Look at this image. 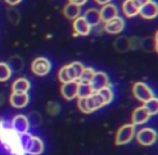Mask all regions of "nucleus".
Instances as JSON below:
<instances>
[{
    "label": "nucleus",
    "instance_id": "22",
    "mask_svg": "<svg viewBox=\"0 0 158 155\" xmlns=\"http://www.w3.org/2000/svg\"><path fill=\"white\" fill-rule=\"evenodd\" d=\"M97 93L101 96L104 105H109V103L113 100V97H114V93H113L112 88H111L110 86H106V87L98 90Z\"/></svg>",
    "mask_w": 158,
    "mask_h": 155
},
{
    "label": "nucleus",
    "instance_id": "21",
    "mask_svg": "<svg viewBox=\"0 0 158 155\" xmlns=\"http://www.w3.org/2000/svg\"><path fill=\"white\" fill-rule=\"evenodd\" d=\"M94 93L89 83H83L79 82V88H77V98H87Z\"/></svg>",
    "mask_w": 158,
    "mask_h": 155
},
{
    "label": "nucleus",
    "instance_id": "33",
    "mask_svg": "<svg viewBox=\"0 0 158 155\" xmlns=\"http://www.w3.org/2000/svg\"><path fill=\"white\" fill-rule=\"evenodd\" d=\"M155 41H158V30L156 31V34H155V37H154Z\"/></svg>",
    "mask_w": 158,
    "mask_h": 155
},
{
    "label": "nucleus",
    "instance_id": "25",
    "mask_svg": "<svg viewBox=\"0 0 158 155\" xmlns=\"http://www.w3.org/2000/svg\"><path fill=\"white\" fill-rule=\"evenodd\" d=\"M11 74H12V72H11V68L9 67L8 64L0 63V82L8 81Z\"/></svg>",
    "mask_w": 158,
    "mask_h": 155
},
{
    "label": "nucleus",
    "instance_id": "19",
    "mask_svg": "<svg viewBox=\"0 0 158 155\" xmlns=\"http://www.w3.org/2000/svg\"><path fill=\"white\" fill-rule=\"evenodd\" d=\"M44 151V143L38 137H33L31 145H30L29 149L27 151V154L29 155H40Z\"/></svg>",
    "mask_w": 158,
    "mask_h": 155
},
{
    "label": "nucleus",
    "instance_id": "13",
    "mask_svg": "<svg viewBox=\"0 0 158 155\" xmlns=\"http://www.w3.org/2000/svg\"><path fill=\"white\" fill-rule=\"evenodd\" d=\"M77 88H79V82L77 81L64 83L61 86V95L66 100H72L77 97Z\"/></svg>",
    "mask_w": 158,
    "mask_h": 155
},
{
    "label": "nucleus",
    "instance_id": "1",
    "mask_svg": "<svg viewBox=\"0 0 158 155\" xmlns=\"http://www.w3.org/2000/svg\"><path fill=\"white\" fill-rule=\"evenodd\" d=\"M0 142L11 155H26L19 143V135L12 127L0 125Z\"/></svg>",
    "mask_w": 158,
    "mask_h": 155
},
{
    "label": "nucleus",
    "instance_id": "3",
    "mask_svg": "<svg viewBox=\"0 0 158 155\" xmlns=\"http://www.w3.org/2000/svg\"><path fill=\"white\" fill-rule=\"evenodd\" d=\"M135 136V126L133 124H126L123 125L117 130L115 143L117 145H124L129 143Z\"/></svg>",
    "mask_w": 158,
    "mask_h": 155
},
{
    "label": "nucleus",
    "instance_id": "23",
    "mask_svg": "<svg viewBox=\"0 0 158 155\" xmlns=\"http://www.w3.org/2000/svg\"><path fill=\"white\" fill-rule=\"evenodd\" d=\"M143 106L148 111V113L151 114V116L158 114V98L157 97H153V98H151L150 100L146 101Z\"/></svg>",
    "mask_w": 158,
    "mask_h": 155
},
{
    "label": "nucleus",
    "instance_id": "10",
    "mask_svg": "<svg viewBox=\"0 0 158 155\" xmlns=\"http://www.w3.org/2000/svg\"><path fill=\"white\" fill-rule=\"evenodd\" d=\"M89 84L94 92H98V90L106 87V86H109L108 74L103 71H96Z\"/></svg>",
    "mask_w": 158,
    "mask_h": 155
},
{
    "label": "nucleus",
    "instance_id": "30",
    "mask_svg": "<svg viewBox=\"0 0 158 155\" xmlns=\"http://www.w3.org/2000/svg\"><path fill=\"white\" fill-rule=\"evenodd\" d=\"M96 2H97L98 4H100V6H104V4L106 3H110L111 0H95Z\"/></svg>",
    "mask_w": 158,
    "mask_h": 155
},
{
    "label": "nucleus",
    "instance_id": "27",
    "mask_svg": "<svg viewBox=\"0 0 158 155\" xmlns=\"http://www.w3.org/2000/svg\"><path fill=\"white\" fill-rule=\"evenodd\" d=\"M58 79L61 83H68V82H71L70 79H69V76H68V72H67V66H64L58 72Z\"/></svg>",
    "mask_w": 158,
    "mask_h": 155
},
{
    "label": "nucleus",
    "instance_id": "31",
    "mask_svg": "<svg viewBox=\"0 0 158 155\" xmlns=\"http://www.w3.org/2000/svg\"><path fill=\"white\" fill-rule=\"evenodd\" d=\"M135 1L137 2V3L139 4L140 6H142L144 3H146V2H148V1H150V0H135Z\"/></svg>",
    "mask_w": 158,
    "mask_h": 155
},
{
    "label": "nucleus",
    "instance_id": "26",
    "mask_svg": "<svg viewBox=\"0 0 158 155\" xmlns=\"http://www.w3.org/2000/svg\"><path fill=\"white\" fill-rule=\"evenodd\" d=\"M95 70L93 69V68H84L83 72H82L81 77H80L79 81L77 82H83V83H90V81H92L93 77H94L95 74Z\"/></svg>",
    "mask_w": 158,
    "mask_h": 155
},
{
    "label": "nucleus",
    "instance_id": "28",
    "mask_svg": "<svg viewBox=\"0 0 158 155\" xmlns=\"http://www.w3.org/2000/svg\"><path fill=\"white\" fill-rule=\"evenodd\" d=\"M70 3H73V4H77L79 6H82L87 2V0H69Z\"/></svg>",
    "mask_w": 158,
    "mask_h": 155
},
{
    "label": "nucleus",
    "instance_id": "7",
    "mask_svg": "<svg viewBox=\"0 0 158 155\" xmlns=\"http://www.w3.org/2000/svg\"><path fill=\"white\" fill-rule=\"evenodd\" d=\"M103 29L110 35H118L125 29V19L121 16H117L111 21L104 23Z\"/></svg>",
    "mask_w": 158,
    "mask_h": 155
},
{
    "label": "nucleus",
    "instance_id": "12",
    "mask_svg": "<svg viewBox=\"0 0 158 155\" xmlns=\"http://www.w3.org/2000/svg\"><path fill=\"white\" fill-rule=\"evenodd\" d=\"M72 26L75 35H79V36H88L92 31V26L86 22L83 16H79L73 19Z\"/></svg>",
    "mask_w": 158,
    "mask_h": 155
},
{
    "label": "nucleus",
    "instance_id": "18",
    "mask_svg": "<svg viewBox=\"0 0 158 155\" xmlns=\"http://www.w3.org/2000/svg\"><path fill=\"white\" fill-rule=\"evenodd\" d=\"M64 15L69 19H75L81 16V6L69 2L64 8Z\"/></svg>",
    "mask_w": 158,
    "mask_h": 155
},
{
    "label": "nucleus",
    "instance_id": "14",
    "mask_svg": "<svg viewBox=\"0 0 158 155\" xmlns=\"http://www.w3.org/2000/svg\"><path fill=\"white\" fill-rule=\"evenodd\" d=\"M151 114L148 113V111L145 109L144 106H141V107L137 108V109L133 111L132 116H131V121H132L133 125H142V124L146 123V122L150 119Z\"/></svg>",
    "mask_w": 158,
    "mask_h": 155
},
{
    "label": "nucleus",
    "instance_id": "9",
    "mask_svg": "<svg viewBox=\"0 0 158 155\" xmlns=\"http://www.w3.org/2000/svg\"><path fill=\"white\" fill-rule=\"evenodd\" d=\"M11 127L19 135L28 132V130H29V119H27V116L22 115V114L16 115L11 122Z\"/></svg>",
    "mask_w": 158,
    "mask_h": 155
},
{
    "label": "nucleus",
    "instance_id": "20",
    "mask_svg": "<svg viewBox=\"0 0 158 155\" xmlns=\"http://www.w3.org/2000/svg\"><path fill=\"white\" fill-rule=\"evenodd\" d=\"M30 84L27 79H17L12 84V92L13 93H27L29 90Z\"/></svg>",
    "mask_w": 158,
    "mask_h": 155
},
{
    "label": "nucleus",
    "instance_id": "32",
    "mask_svg": "<svg viewBox=\"0 0 158 155\" xmlns=\"http://www.w3.org/2000/svg\"><path fill=\"white\" fill-rule=\"evenodd\" d=\"M154 48H155V51L158 53V41H155V45H154Z\"/></svg>",
    "mask_w": 158,
    "mask_h": 155
},
{
    "label": "nucleus",
    "instance_id": "24",
    "mask_svg": "<svg viewBox=\"0 0 158 155\" xmlns=\"http://www.w3.org/2000/svg\"><path fill=\"white\" fill-rule=\"evenodd\" d=\"M33 136L30 135L29 132H25V134L19 135V143H21L22 149L25 151V153H27L28 149H29L30 145H31Z\"/></svg>",
    "mask_w": 158,
    "mask_h": 155
},
{
    "label": "nucleus",
    "instance_id": "8",
    "mask_svg": "<svg viewBox=\"0 0 158 155\" xmlns=\"http://www.w3.org/2000/svg\"><path fill=\"white\" fill-rule=\"evenodd\" d=\"M139 14L145 19H154L158 17V2L150 0L140 8Z\"/></svg>",
    "mask_w": 158,
    "mask_h": 155
},
{
    "label": "nucleus",
    "instance_id": "6",
    "mask_svg": "<svg viewBox=\"0 0 158 155\" xmlns=\"http://www.w3.org/2000/svg\"><path fill=\"white\" fill-rule=\"evenodd\" d=\"M31 70L35 76H39V77L46 76L51 70L50 61L44 58V57L35 58L31 64Z\"/></svg>",
    "mask_w": 158,
    "mask_h": 155
},
{
    "label": "nucleus",
    "instance_id": "5",
    "mask_svg": "<svg viewBox=\"0 0 158 155\" xmlns=\"http://www.w3.org/2000/svg\"><path fill=\"white\" fill-rule=\"evenodd\" d=\"M158 138V134L155 129H152L150 127H145L140 129L135 134V139L141 145L144 147H150L156 142Z\"/></svg>",
    "mask_w": 158,
    "mask_h": 155
},
{
    "label": "nucleus",
    "instance_id": "15",
    "mask_svg": "<svg viewBox=\"0 0 158 155\" xmlns=\"http://www.w3.org/2000/svg\"><path fill=\"white\" fill-rule=\"evenodd\" d=\"M28 101H29V97L27 93H12V95L10 96L11 106L17 109L26 107Z\"/></svg>",
    "mask_w": 158,
    "mask_h": 155
},
{
    "label": "nucleus",
    "instance_id": "17",
    "mask_svg": "<svg viewBox=\"0 0 158 155\" xmlns=\"http://www.w3.org/2000/svg\"><path fill=\"white\" fill-rule=\"evenodd\" d=\"M83 17L86 19L88 24H89L92 27H95V26H98L100 23H101V17H100V12L98 9L92 8L88 9V10L85 11Z\"/></svg>",
    "mask_w": 158,
    "mask_h": 155
},
{
    "label": "nucleus",
    "instance_id": "29",
    "mask_svg": "<svg viewBox=\"0 0 158 155\" xmlns=\"http://www.w3.org/2000/svg\"><path fill=\"white\" fill-rule=\"evenodd\" d=\"M21 1L22 0H6V3H9L10 6H16V4H19Z\"/></svg>",
    "mask_w": 158,
    "mask_h": 155
},
{
    "label": "nucleus",
    "instance_id": "2",
    "mask_svg": "<svg viewBox=\"0 0 158 155\" xmlns=\"http://www.w3.org/2000/svg\"><path fill=\"white\" fill-rule=\"evenodd\" d=\"M77 106H79V109L84 113H92L106 105H104L101 96L97 92H94L87 98H79Z\"/></svg>",
    "mask_w": 158,
    "mask_h": 155
},
{
    "label": "nucleus",
    "instance_id": "4",
    "mask_svg": "<svg viewBox=\"0 0 158 155\" xmlns=\"http://www.w3.org/2000/svg\"><path fill=\"white\" fill-rule=\"evenodd\" d=\"M132 93L135 98L137 100H139L140 103H145L146 101H148L151 98L154 97V93H153L152 88L146 83H143V82L135 83V85L132 87Z\"/></svg>",
    "mask_w": 158,
    "mask_h": 155
},
{
    "label": "nucleus",
    "instance_id": "16",
    "mask_svg": "<svg viewBox=\"0 0 158 155\" xmlns=\"http://www.w3.org/2000/svg\"><path fill=\"white\" fill-rule=\"evenodd\" d=\"M140 8L141 6L135 1V0H125L123 2V13L125 14L126 17H135L139 14Z\"/></svg>",
    "mask_w": 158,
    "mask_h": 155
},
{
    "label": "nucleus",
    "instance_id": "11",
    "mask_svg": "<svg viewBox=\"0 0 158 155\" xmlns=\"http://www.w3.org/2000/svg\"><path fill=\"white\" fill-rule=\"evenodd\" d=\"M100 17H101V22L106 23V22L111 21V19H115L118 16V9L114 3H106L102 6V8L99 10Z\"/></svg>",
    "mask_w": 158,
    "mask_h": 155
}]
</instances>
